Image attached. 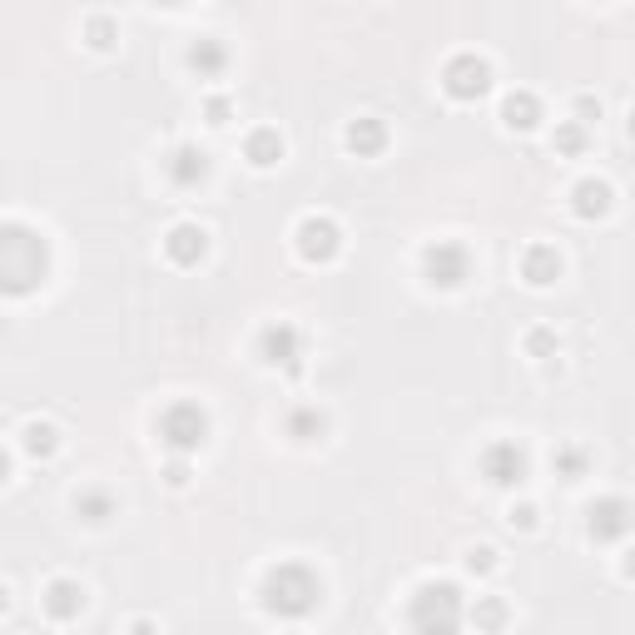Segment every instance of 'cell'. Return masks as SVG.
Listing matches in <instances>:
<instances>
[{
	"label": "cell",
	"instance_id": "cell-1",
	"mask_svg": "<svg viewBox=\"0 0 635 635\" xmlns=\"http://www.w3.org/2000/svg\"><path fill=\"white\" fill-rule=\"evenodd\" d=\"M50 278V244L40 229L10 219L0 224V298H30Z\"/></svg>",
	"mask_w": 635,
	"mask_h": 635
},
{
	"label": "cell",
	"instance_id": "cell-2",
	"mask_svg": "<svg viewBox=\"0 0 635 635\" xmlns=\"http://www.w3.org/2000/svg\"><path fill=\"white\" fill-rule=\"evenodd\" d=\"M258 596H263V611H268V616L303 621V616L318 611V601H323V581H318V571L303 566V561H278V566H268Z\"/></svg>",
	"mask_w": 635,
	"mask_h": 635
},
{
	"label": "cell",
	"instance_id": "cell-3",
	"mask_svg": "<svg viewBox=\"0 0 635 635\" xmlns=\"http://www.w3.org/2000/svg\"><path fill=\"white\" fill-rule=\"evenodd\" d=\"M467 621V601L452 581H427L407 601V626L412 635H457Z\"/></svg>",
	"mask_w": 635,
	"mask_h": 635
},
{
	"label": "cell",
	"instance_id": "cell-4",
	"mask_svg": "<svg viewBox=\"0 0 635 635\" xmlns=\"http://www.w3.org/2000/svg\"><path fill=\"white\" fill-rule=\"evenodd\" d=\"M204 437H209V412L199 402H169L159 412V447L164 452L189 457V452L204 447Z\"/></svg>",
	"mask_w": 635,
	"mask_h": 635
},
{
	"label": "cell",
	"instance_id": "cell-5",
	"mask_svg": "<svg viewBox=\"0 0 635 635\" xmlns=\"http://www.w3.org/2000/svg\"><path fill=\"white\" fill-rule=\"evenodd\" d=\"M442 90H447L452 100L472 105V100H482V95L492 90V65H487L482 55L462 50V55H452V60L442 65Z\"/></svg>",
	"mask_w": 635,
	"mask_h": 635
},
{
	"label": "cell",
	"instance_id": "cell-6",
	"mask_svg": "<svg viewBox=\"0 0 635 635\" xmlns=\"http://www.w3.org/2000/svg\"><path fill=\"white\" fill-rule=\"evenodd\" d=\"M422 278L432 288H462L472 278V254L467 244H452V239H437L422 249Z\"/></svg>",
	"mask_w": 635,
	"mask_h": 635
},
{
	"label": "cell",
	"instance_id": "cell-7",
	"mask_svg": "<svg viewBox=\"0 0 635 635\" xmlns=\"http://www.w3.org/2000/svg\"><path fill=\"white\" fill-rule=\"evenodd\" d=\"M293 244H298L303 263H333L338 249H343V229L333 219H323V214H308V219H298Z\"/></svg>",
	"mask_w": 635,
	"mask_h": 635
},
{
	"label": "cell",
	"instance_id": "cell-8",
	"mask_svg": "<svg viewBox=\"0 0 635 635\" xmlns=\"http://www.w3.org/2000/svg\"><path fill=\"white\" fill-rule=\"evenodd\" d=\"M482 477H487V487H502V492H511V487H521L526 482V452L516 447V442H492V447H482Z\"/></svg>",
	"mask_w": 635,
	"mask_h": 635
},
{
	"label": "cell",
	"instance_id": "cell-9",
	"mask_svg": "<svg viewBox=\"0 0 635 635\" xmlns=\"http://www.w3.org/2000/svg\"><path fill=\"white\" fill-rule=\"evenodd\" d=\"M258 358L268 368H283V373H298V358H303V333L293 323H268L258 333Z\"/></svg>",
	"mask_w": 635,
	"mask_h": 635
},
{
	"label": "cell",
	"instance_id": "cell-10",
	"mask_svg": "<svg viewBox=\"0 0 635 635\" xmlns=\"http://www.w3.org/2000/svg\"><path fill=\"white\" fill-rule=\"evenodd\" d=\"M209 254V234L199 229V224H174L169 234H164V258L174 263V268H199Z\"/></svg>",
	"mask_w": 635,
	"mask_h": 635
},
{
	"label": "cell",
	"instance_id": "cell-11",
	"mask_svg": "<svg viewBox=\"0 0 635 635\" xmlns=\"http://www.w3.org/2000/svg\"><path fill=\"white\" fill-rule=\"evenodd\" d=\"M586 526L596 541H621L631 531V502L626 497H601L596 507L586 511Z\"/></svg>",
	"mask_w": 635,
	"mask_h": 635
},
{
	"label": "cell",
	"instance_id": "cell-12",
	"mask_svg": "<svg viewBox=\"0 0 635 635\" xmlns=\"http://www.w3.org/2000/svg\"><path fill=\"white\" fill-rule=\"evenodd\" d=\"M40 606H45L50 621H80V611H85V586L70 581V576H55V581L45 586Z\"/></svg>",
	"mask_w": 635,
	"mask_h": 635
},
{
	"label": "cell",
	"instance_id": "cell-13",
	"mask_svg": "<svg viewBox=\"0 0 635 635\" xmlns=\"http://www.w3.org/2000/svg\"><path fill=\"white\" fill-rule=\"evenodd\" d=\"M169 179L179 184V189H199L204 179H209V154L199 149V144H179L174 154H169Z\"/></svg>",
	"mask_w": 635,
	"mask_h": 635
},
{
	"label": "cell",
	"instance_id": "cell-14",
	"mask_svg": "<svg viewBox=\"0 0 635 635\" xmlns=\"http://www.w3.org/2000/svg\"><path fill=\"white\" fill-rule=\"evenodd\" d=\"M189 70H199V80H219L229 70V45L219 35H199L189 45Z\"/></svg>",
	"mask_w": 635,
	"mask_h": 635
},
{
	"label": "cell",
	"instance_id": "cell-15",
	"mask_svg": "<svg viewBox=\"0 0 635 635\" xmlns=\"http://www.w3.org/2000/svg\"><path fill=\"white\" fill-rule=\"evenodd\" d=\"M521 278H526L531 288H551V283L561 278V254H556L551 244H531V249L521 254Z\"/></svg>",
	"mask_w": 635,
	"mask_h": 635
},
{
	"label": "cell",
	"instance_id": "cell-16",
	"mask_svg": "<svg viewBox=\"0 0 635 635\" xmlns=\"http://www.w3.org/2000/svg\"><path fill=\"white\" fill-rule=\"evenodd\" d=\"M571 209H576V219H606L611 214V184L606 179H581L571 189Z\"/></svg>",
	"mask_w": 635,
	"mask_h": 635
},
{
	"label": "cell",
	"instance_id": "cell-17",
	"mask_svg": "<svg viewBox=\"0 0 635 635\" xmlns=\"http://www.w3.org/2000/svg\"><path fill=\"white\" fill-rule=\"evenodd\" d=\"M502 125L507 129H536L541 125V100L531 95V90H511L507 100H502Z\"/></svg>",
	"mask_w": 635,
	"mask_h": 635
},
{
	"label": "cell",
	"instance_id": "cell-18",
	"mask_svg": "<svg viewBox=\"0 0 635 635\" xmlns=\"http://www.w3.org/2000/svg\"><path fill=\"white\" fill-rule=\"evenodd\" d=\"M343 139H348V149H353L358 159H378L382 149H387V125H382V120H353Z\"/></svg>",
	"mask_w": 635,
	"mask_h": 635
},
{
	"label": "cell",
	"instance_id": "cell-19",
	"mask_svg": "<svg viewBox=\"0 0 635 635\" xmlns=\"http://www.w3.org/2000/svg\"><path fill=\"white\" fill-rule=\"evenodd\" d=\"M244 159L254 164V169H273L278 159H283V134L278 129H254L249 139H244Z\"/></svg>",
	"mask_w": 635,
	"mask_h": 635
},
{
	"label": "cell",
	"instance_id": "cell-20",
	"mask_svg": "<svg viewBox=\"0 0 635 635\" xmlns=\"http://www.w3.org/2000/svg\"><path fill=\"white\" fill-rule=\"evenodd\" d=\"M75 516L90 521V526H105L115 516V497L105 487H85V492H75Z\"/></svg>",
	"mask_w": 635,
	"mask_h": 635
},
{
	"label": "cell",
	"instance_id": "cell-21",
	"mask_svg": "<svg viewBox=\"0 0 635 635\" xmlns=\"http://www.w3.org/2000/svg\"><path fill=\"white\" fill-rule=\"evenodd\" d=\"M283 427H288V437H293V442H318V437L328 432V417H323L318 407H293Z\"/></svg>",
	"mask_w": 635,
	"mask_h": 635
},
{
	"label": "cell",
	"instance_id": "cell-22",
	"mask_svg": "<svg viewBox=\"0 0 635 635\" xmlns=\"http://www.w3.org/2000/svg\"><path fill=\"white\" fill-rule=\"evenodd\" d=\"M20 442H25V452L30 457H55V447H60V432L50 427V422H25V432H20Z\"/></svg>",
	"mask_w": 635,
	"mask_h": 635
},
{
	"label": "cell",
	"instance_id": "cell-23",
	"mask_svg": "<svg viewBox=\"0 0 635 635\" xmlns=\"http://www.w3.org/2000/svg\"><path fill=\"white\" fill-rule=\"evenodd\" d=\"M472 621H477V631H502L507 626V601L502 596H477Z\"/></svg>",
	"mask_w": 635,
	"mask_h": 635
},
{
	"label": "cell",
	"instance_id": "cell-24",
	"mask_svg": "<svg viewBox=\"0 0 635 635\" xmlns=\"http://www.w3.org/2000/svg\"><path fill=\"white\" fill-rule=\"evenodd\" d=\"M551 467H556L566 482H581V477H586V447H556Z\"/></svg>",
	"mask_w": 635,
	"mask_h": 635
},
{
	"label": "cell",
	"instance_id": "cell-25",
	"mask_svg": "<svg viewBox=\"0 0 635 635\" xmlns=\"http://www.w3.org/2000/svg\"><path fill=\"white\" fill-rule=\"evenodd\" d=\"M551 144H556L561 154H581V149H586V125H576V120H571V125H561Z\"/></svg>",
	"mask_w": 635,
	"mask_h": 635
},
{
	"label": "cell",
	"instance_id": "cell-26",
	"mask_svg": "<svg viewBox=\"0 0 635 635\" xmlns=\"http://www.w3.org/2000/svg\"><path fill=\"white\" fill-rule=\"evenodd\" d=\"M85 35H90V45H95V50H110V45H115V25H110L105 15H90Z\"/></svg>",
	"mask_w": 635,
	"mask_h": 635
},
{
	"label": "cell",
	"instance_id": "cell-27",
	"mask_svg": "<svg viewBox=\"0 0 635 635\" xmlns=\"http://www.w3.org/2000/svg\"><path fill=\"white\" fill-rule=\"evenodd\" d=\"M467 566H472V571H477V576H487V571H492V566H497V551H492V546H477V551H472V556H467Z\"/></svg>",
	"mask_w": 635,
	"mask_h": 635
},
{
	"label": "cell",
	"instance_id": "cell-28",
	"mask_svg": "<svg viewBox=\"0 0 635 635\" xmlns=\"http://www.w3.org/2000/svg\"><path fill=\"white\" fill-rule=\"evenodd\" d=\"M204 115H209V125H229V115H234V110H229V100H224V95H214V100L204 105Z\"/></svg>",
	"mask_w": 635,
	"mask_h": 635
},
{
	"label": "cell",
	"instance_id": "cell-29",
	"mask_svg": "<svg viewBox=\"0 0 635 635\" xmlns=\"http://www.w3.org/2000/svg\"><path fill=\"white\" fill-rule=\"evenodd\" d=\"M526 348H531V353H536V358H546V353H556V338H551V333H546V328H536V333H531V338H526Z\"/></svg>",
	"mask_w": 635,
	"mask_h": 635
},
{
	"label": "cell",
	"instance_id": "cell-30",
	"mask_svg": "<svg viewBox=\"0 0 635 635\" xmlns=\"http://www.w3.org/2000/svg\"><path fill=\"white\" fill-rule=\"evenodd\" d=\"M164 482H169V487H184V482H189V467H184V457H174V462L164 467Z\"/></svg>",
	"mask_w": 635,
	"mask_h": 635
},
{
	"label": "cell",
	"instance_id": "cell-31",
	"mask_svg": "<svg viewBox=\"0 0 635 635\" xmlns=\"http://www.w3.org/2000/svg\"><path fill=\"white\" fill-rule=\"evenodd\" d=\"M511 526L531 531V526H536V507H516V511H511Z\"/></svg>",
	"mask_w": 635,
	"mask_h": 635
},
{
	"label": "cell",
	"instance_id": "cell-32",
	"mask_svg": "<svg viewBox=\"0 0 635 635\" xmlns=\"http://www.w3.org/2000/svg\"><path fill=\"white\" fill-rule=\"evenodd\" d=\"M5 482H10V452L0 447V487H5Z\"/></svg>",
	"mask_w": 635,
	"mask_h": 635
},
{
	"label": "cell",
	"instance_id": "cell-33",
	"mask_svg": "<svg viewBox=\"0 0 635 635\" xmlns=\"http://www.w3.org/2000/svg\"><path fill=\"white\" fill-rule=\"evenodd\" d=\"M129 635H154V626H149V621H134V631Z\"/></svg>",
	"mask_w": 635,
	"mask_h": 635
},
{
	"label": "cell",
	"instance_id": "cell-34",
	"mask_svg": "<svg viewBox=\"0 0 635 635\" xmlns=\"http://www.w3.org/2000/svg\"><path fill=\"white\" fill-rule=\"evenodd\" d=\"M5 611H10V591L0 586V616H5Z\"/></svg>",
	"mask_w": 635,
	"mask_h": 635
}]
</instances>
